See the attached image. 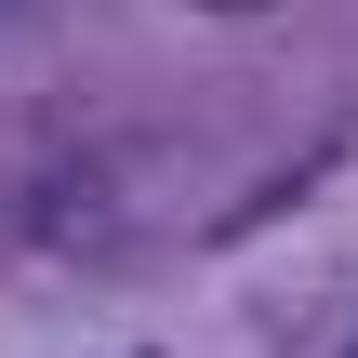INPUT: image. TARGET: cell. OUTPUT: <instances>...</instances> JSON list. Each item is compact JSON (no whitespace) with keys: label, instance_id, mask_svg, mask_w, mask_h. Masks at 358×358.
<instances>
[]
</instances>
